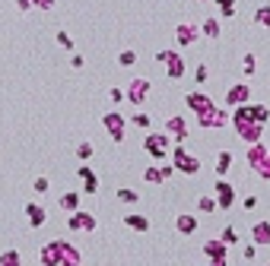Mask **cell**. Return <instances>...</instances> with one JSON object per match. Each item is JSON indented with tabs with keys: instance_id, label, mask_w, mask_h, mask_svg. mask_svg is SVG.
Returning a JSON list of instances; mask_svg holds the SVG:
<instances>
[{
	"instance_id": "6da1fadb",
	"label": "cell",
	"mask_w": 270,
	"mask_h": 266,
	"mask_svg": "<svg viewBox=\"0 0 270 266\" xmlns=\"http://www.w3.org/2000/svg\"><path fill=\"white\" fill-rule=\"evenodd\" d=\"M39 260H42L45 266H74V263H83V254H80L70 241H48V244L42 247Z\"/></svg>"
},
{
	"instance_id": "7a4b0ae2",
	"label": "cell",
	"mask_w": 270,
	"mask_h": 266,
	"mask_svg": "<svg viewBox=\"0 0 270 266\" xmlns=\"http://www.w3.org/2000/svg\"><path fill=\"white\" fill-rule=\"evenodd\" d=\"M172 165H175V171H182V175H188V178L201 175V159L191 156V152L185 149V143H175V149H172Z\"/></svg>"
},
{
	"instance_id": "3957f363",
	"label": "cell",
	"mask_w": 270,
	"mask_h": 266,
	"mask_svg": "<svg viewBox=\"0 0 270 266\" xmlns=\"http://www.w3.org/2000/svg\"><path fill=\"white\" fill-rule=\"evenodd\" d=\"M229 121H232V124H236V121H258V124L267 127L270 108H267V105H251V102H245V105H236V108H232V118H229Z\"/></svg>"
},
{
	"instance_id": "277c9868",
	"label": "cell",
	"mask_w": 270,
	"mask_h": 266,
	"mask_svg": "<svg viewBox=\"0 0 270 266\" xmlns=\"http://www.w3.org/2000/svg\"><path fill=\"white\" fill-rule=\"evenodd\" d=\"M102 127H105L108 137H112V143H124V137H128V118L118 114V111L102 114Z\"/></svg>"
},
{
	"instance_id": "5b68a950",
	"label": "cell",
	"mask_w": 270,
	"mask_h": 266,
	"mask_svg": "<svg viewBox=\"0 0 270 266\" xmlns=\"http://www.w3.org/2000/svg\"><path fill=\"white\" fill-rule=\"evenodd\" d=\"M169 143H172V137L166 130L162 133H147V137H143V149H147L153 159H166L169 156Z\"/></svg>"
},
{
	"instance_id": "8992f818",
	"label": "cell",
	"mask_w": 270,
	"mask_h": 266,
	"mask_svg": "<svg viewBox=\"0 0 270 266\" xmlns=\"http://www.w3.org/2000/svg\"><path fill=\"white\" fill-rule=\"evenodd\" d=\"M156 61L159 64H166V73H169V80H182L185 76V61H182V54L178 51H156Z\"/></svg>"
},
{
	"instance_id": "52a82bcc",
	"label": "cell",
	"mask_w": 270,
	"mask_h": 266,
	"mask_svg": "<svg viewBox=\"0 0 270 266\" xmlns=\"http://www.w3.org/2000/svg\"><path fill=\"white\" fill-rule=\"evenodd\" d=\"M124 99H128L131 105H143V102H147L150 99V80H143V76H137V80H131V86L128 89H124Z\"/></svg>"
},
{
	"instance_id": "ba28073f",
	"label": "cell",
	"mask_w": 270,
	"mask_h": 266,
	"mask_svg": "<svg viewBox=\"0 0 270 266\" xmlns=\"http://www.w3.org/2000/svg\"><path fill=\"white\" fill-rule=\"evenodd\" d=\"M213 190H216V206H220V213H229V209L236 206V187H232L226 178H220Z\"/></svg>"
},
{
	"instance_id": "9c48e42d",
	"label": "cell",
	"mask_w": 270,
	"mask_h": 266,
	"mask_svg": "<svg viewBox=\"0 0 270 266\" xmlns=\"http://www.w3.org/2000/svg\"><path fill=\"white\" fill-rule=\"evenodd\" d=\"M185 105H188L194 114H207V111H213V108H216V102L210 99V95H207L204 89H194V92H188V95H185Z\"/></svg>"
},
{
	"instance_id": "30bf717a",
	"label": "cell",
	"mask_w": 270,
	"mask_h": 266,
	"mask_svg": "<svg viewBox=\"0 0 270 266\" xmlns=\"http://www.w3.org/2000/svg\"><path fill=\"white\" fill-rule=\"evenodd\" d=\"M232 130H236L245 143L264 140V124H258V121H236V124H232Z\"/></svg>"
},
{
	"instance_id": "8fae6325",
	"label": "cell",
	"mask_w": 270,
	"mask_h": 266,
	"mask_svg": "<svg viewBox=\"0 0 270 266\" xmlns=\"http://www.w3.org/2000/svg\"><path fill=\"white\" fill-rule=\"evenodd\" d=\"M204 257L216 266H226L229 263V244L226 241H207L204 244Z\"/></svg>"
},
{
	"instance_id": "7c38bea8",
	"label": "cell",
	"mask_w": 270,
	"mask_h": 266,
	"mask_svg": "<svg viewBox=\"0 0 270 266\" xmlns=\"http://www.w3.org/2000/svg\"><path fill=\"white\" fill-rule=\"evenodd\" d=\"M70 232H96V216L93 213H83V209H74L67 219Z\"/></svg>"
},
{
	"instance_id": "4fadbf2b",
	"label": "cell",
	"mask_w": 270,
	"mask_h": 266,
	"mask_svg": "<svg viewBox=\"0 0 270 266\" xmlns=\"http://www.w3.org/2000/svg\"><path fill=\"white\" fill-rule=\"evenodd\" d=\"M166 133H169V137H172L175 143H185L191 130H188V121L182 118V114H172V118L166 121Z\"/></svg>"
},
{
	"instance_id": "5bb4252c",
	"label": "cell",
	"mask_w": 270,
	"mask_h": 266,
	"mask_svg": "<svg viewBox=\"0 0 270 266\" xmlns=\"http://www.w3.org/2000/svg\"><path fill=\"white\" fill-rule=\"evenodd\" d=\"M197 38H201V26H197V23H182V26H178V29H175V42H178V45H182V48H188V45H194V42H197Z\"/></svg>"
},
{
	"instance_id": "9a60e30c",
	"label": "cell",
	"mask_w": 270,
	"mask_h": 266,
	"mask_svg": "<svg viewBox=\"0 0 270 266\" xmlns=\"http://www.w3.org/2000/svg\"><path fill=\"white\" fill-rule=\"evenodd\" d=\"M245 159H248L251 171H258V168H261V165L267 162V143H261V140L248 143V152H245Z\"/></svg>"
},
{
	"instance_id": "2e32d148",
	"label": "cell",
	"mask_w": 270,
	"mask_h": 266,
	"mask_svg": "<svg viewBox=\"0 0 270 266\" xmlns=\"http://www.w3.org/2000/svg\"><path fill=\"white\" fill-rule=\"evenodd\" d=\"M197 124H201V127H213V130H220V127H226V124H229V114H226L223 108H213V111H207V114H197Z\"/></svg>"
},
{
	"instance_id": "e0dca14e",
	"label": "cell",
	"mask_w": 270,
	"mask_h": 266,
	"mask_svg": "<svg viewBox=\"0 0 270 266\" xmlns=\"http://www.w3.org/2000/svg\"><path fill=\"white\" fill-rule=\"evenodd\" d=\"M226 102L236 108V105H245V102H251V86L248 83H236L229 92H226Z\"/></svg>"
},
{
	"instance_id": "ac0fdd59",
	"label": "cell",
	"mask_w": 270,
	"mask_h": 266,
	"mask_svg": "<svg viewBox=\"0 0 270 266\" xmlns=\"http://www.w3.org/2000/svg\"><path fill=\"white\" fill-rule=\"evenodd\" d=\"M77 175H80V181H83V190H80V194H89V197L99 194V178L93 175V168H89V165H80Z\"/></svg>"
},
{
	"instance_id": "d6986e66",
	"label": "cell",
	"mask_w": 270,
	"mask_h": 266,
	"mask_svg": "<svg viewBox=\"0 0 270 266\" xmlns=\"http://www.w3.org/2000/svg\"><path fill=\"white\" fill-rule=\"evenodd\" d=\"M251 238H255L258 247H267L270 244V222L267 219H258L255 225H251Z\"/></svg>"
},
{
	"instance_id": "ffe728a7",
	"label": "cell",
	"mask_w": 270,
	"mask_h": 266,
	"mask_svg": "<svg viewBox=\"0 0 270 266\" xmlns=\"http://www.w3.org/2000/svg\"><path fill=\"white\" fill-rule=\"evenodd\" d=\"M201 35L207 38V42H216V38L223 35V26H220V19H216V16H207L204 23H201Z\"/></svg>"
},
{
	"instance_id": "44dd1931",
	"label": "cell",
	"mask_w": 270,
	"mask_h": 266,
	"mask_svg": "<svg viewBox=\"0 0 270 266\" xmlns=\"http://www.w3.org/2000/svg\"><path fill=\"white\" fill-rule=\"evenodd\" d=\"M26 219H29V228H42V225H45V219H48L45 206H39V203H29V206H26Z\"/></svg>"
},
{
	"instance_id": "7402d4cb",
	"label": "cell",
	"mask_w": 270,
	"mask_h": 266,
	"mask_svg": "<svg viewBox=\"0 0 270 266\" xmlns=\"http://www.w3.org/2000/svg\"><path fill=\"white\" fill-rule=\"evenodd\" d=\"M175 232H182V235H194L197 232V216H175Z\"/></svg>"
},
{
	"instance_id": "603a6c76",
	"label": "cell",
	"mask_w": 270,
	"mask_h": 266,
	"mask_svg": "<svg viewBox=\"0 0 270 266\" xmlns=\"http://www.w3.org/2000/svg\"><path fill=\"white\" fill-rule=\"evenodd\" d=\"M58 206L64 209V213H74V209H80V190H67V194L58 200Z\"/></svg>"
},
{
	"instance_id": "cb8c5ba5",
	"label": "cell",
	"mask_w": 270,
	"mask_h": 266,
	"mask_svg": "<svg viewBox=\"0 0 270 266\" xmlns=\"http://www.w3.org/2000/svg\"><path fill=\"white\" fill-rule=\"evenodd\" d=\"M229 171H232V152H229V149H223L220 156H216V175L226 178Z\"/></svg>"
},
{
	"instance_id": "d4e9b609",
	"label": "cell",
	"mask_w": 270,
	"mask_h": 266,
	"mask_svg": "<svg viewBox=\"0 0 270 266\" xmlns=\"http://www.w3.org/2000/svg\"><path fill=\"white\" fill-rule=\"evenodd\" d=\"M124 225L134 232H150V219L147 216H124Z\"/></svg>"
},
{
	"instance_id": "484cf974",
	"label": "cell",
	"mask_w": 270,
	"mask_h": 266,
	"mask_svg": "<svg viewBox=\"0 0 270 266\" xmlns=\"http://www.w3.org/2000/svg\"><path fill=\"white\" fill-rule=\"evenodd\" d=\"M197 209L210 216V213H216L220 206H216V197H207V194H204V197H197Z\"/></svg>"
},
{
	"instance_id": "4316f807",
	"label": "cell",
	"mask_w": 270,
	"mask_h": 266,
	"mask_svg": "<svg viewBox=\"0 0 270 266\" xmlns=\"http://www.w3.org/2000/svg\"><path fill=\"white\" fill-rule=\"evenodd\" d=\"M242 70H245V76H255V73H258V57L251 54V51L242 57Z\"/></svg>"
},
{
	"instance_id": "83f0119b",
	"label": "cell",
	"mask_w": 270,
	"mask_h": 266,
	"mask_svg": "<svg viewBox=\"0 0 270 266\" xmlns=\"http://www.w3.org/2000/svg\"><path fill=\"white\" fill-rule=\"evenodd\" d=\"M128 124H134V127H140V130H150V127H153V118H150V114H131Z\"/></svg>"
},
{
	"instance_id": "f1b7e54d",
	"label": "cell",
	"mask_w": 270,
	"mask_h": 266,
	"mask_svg": "<svg viewBox=\"0 0 270 266\" xmlns=\"http://www.w3.org/2000/svg\"><path fill=\"white\" fill-rule=\"evenodd\" d=\"M255 26H264V29H270V4L258 7V13H255Z\"/></svg>"
},
{
	"instance_id": "f546056e",
	"label": "cell",
	"mask_w": 270,
	"mask_h": 266,
	"mask_svg": "<svg viewBox=\"0 0 270 266\" xmlns=\"http://www.w3.org/2000/svg\"><path fill=\"white\" fill-rule=\"evenodd\" d=\"M143 181H147V184H162V181H166V178H162V168L150 165L147 171H143Z\"/></svg>"
},
{
	"instance_id": "4dcf8cb0",
	"label": "cell",
	"mask_w": 270,
	"mask_h": 266,
	"mask_svg": "<svg viewBox=\"0 0 270 266\" xmlns=\"http://www.w3.org/2000/svg\"><path fill=\"white\" fill-rule=\"evenodd\" d=\"M20 263H23L20 251H4L0 254V266H20Z\"/></svg>"
},
{
	"instance_id": "1f68e13d",
	"label": "cell",
	"mask_w": 270,
	"mask_h": 266,
	"mask_svg": "<svg viewBox=\"0 0 270 266\" xmlns=\"http://www.w3.org/2000/svg\"><path fill=\"white\" fill-rule=\"evenodd\" d=\"M32 190H35V194H39V197H45V194H48V190H51V181H48L45 175H39V178H35V181H32Z\"/></svg>"
},
{
	"instance_id": "d6a6232c",
	"label": "cell",
	"mask_w": 270,
	"mask_h": 266,
	"mask_svg": "<svg viewBox=\"0 0 270 266\" xmlns=\"http://www.w3.org/2000/svg\"><path fill=\"white\" fill-rule=\"evenodd\" d=\"M216 7H220V16H226V19L236 16V0H216Z\"/></svg>"
},
{
	"instance_id": "836d02e7",
	"label": "cell",
	"mask_w": 270,
	"mask_h": 266,
	"mask_svg": "<svg viewBox=\"0 0 270 266\" xmlns=\"http://www.w3.org/2000/svg\"><path fill=\"white\" fill-rule=\"evenodd\" d=\"M93 152H96L93 143H86V140H83V143L77 146V159H80V162H89V159H93Z\"/></svg>"
},
{
	"instance_id": "e575fe53",
	"label": "cell",
	"mask_w": 270,
	"mask_h": 266,
	"mask_svg": "<svg viewBox=\"0 0 270 266\" xmlns=\"http://www.w3.org/2000/svg\"><path fill=\"white\" fill-rule=\"evenodd\" d=\"M137 64V51H121L118 54V67H134Z\"/></svg>"
},
{
	"instance_id": "d590c367",
	"label": "cell",
	"mask_w": 270,
	"mask_h": 266,
	"mask_svg": "<svg viewBox=\"0 0 270 266\" xmlns=\"http://www.w3.org/2000/svg\"><path fill=\"white\" fill-rule=\"evenodd\" d=\"M118 200H121V203H137V200H140V194H137V190L121 187V190H118Z\"/></svg>"
},
{
	"instance_id": "8d00e7d4",
	"label": "cell",
	"mask_w": 270,
	"mask_h": 266,
	"mask_svg": "<svg viewBox=\"0 0 270 266\" xmlns=\"http://www.w3.org/2000/svg\"><path fill=\"white\" fill-rule=\"evenodd\" d=\"M220 241H226L229 247H236V244H239V232H236V228H223V235H220Z\"/></svg>"
},
{
	"instance_id": "74e56055",
	"label": "cell",
	"mask_w": 270,
	"mask_h": 266,
	"mask_svg": "<svg viewBox=\"0 0 270 266\" xmlns=\"http://www.w3.org/2000/svg\"><path fill=\"white\" fill-rule=\"evenodd\" d=\"M207 80H210V70H207V64H201V67L194 70V83H197V86H204Z\"/></svg>"
},
{
	"instance_id": "f35d334b",
	"label": "cell",
	"mask_w": 270,
	"mask_h": 266,
	"mask_svg": "<svg viewBox=\"0 0 270 266\" xmlns=\"http://www.w3.org/2000/svg\"><path fill=\"white\" fill-rule=\"evenodd\" d=\"M108 99H112L115 105H121V102H124V89H121V86H115V89H108Z\"/></svg>"
},
{
	"instance_id": "ab89813d",
	"label": "cell",
	"mask_w": 270,
	"mask_h": 266,
	"mask_svg": "<svg viewBox=\"0 0 270 266\" xmlns=\"http://www.w3.org/2000/svg\"><path fill=\"white\" fill-rule=\"evenodd\" d=\"M258 175H261L264 181H270V146H267V162H264L261 168H258Z\"/></svg>"
},
{
	"instance_id": "60d3db41",
	"label": "cell",
	"mask_w": 270,
	"mask_h": 266,
	"mask_svg": "<svg viewBox=\"0 0 270 266\" xmlns=\"http://www.w3.org/2000/svg\"><path fill=\"white\" fill-rule=\"evenodd\" d=\"M32 7L39 10V13H45V10H51V7H54V0H32Z\"/></svg>"
},
{
	"instance_id": "b9f144b4",
	"label": "cell",
	"mask_w": 270,
	"mask_h": 266,
	"mask_svg": "<svg viewBox=\"0 0 270 266\" xmlns=\"http://www.w3.org/2000/svg\"><path fill=\"white\" fill-rule=\"evenodd\" d=\"M255 257H258V244H248L242 251V260H255Z\"/></svg>"
},
{
	"instance_id": "7bdbcfd3",
	"label": "cell",
	"mask_w": 270,
	"mask_h": 266,
	"mask_svg": "<svg viewBox=\"0 0 270 266\" xmlns=\"http://www.w3.org/2000/svg\"><path fill=\"white\" fill-rule=\"evenodd\" d=\"M58 45L61 48H74V38H70L67 32H58Z\"/></svg>"
},
{
	"instance_id": "ee69618b",
	"label": "cell",
	"mask_w": 270,
	"mask_h": 266,
	"mask_svg": "<svg viewBox=\"0 0 270 266\" xmlns=\"http://www.w3.org/2000/svg\"><path fill=\"white\" fill-rule=\"evenodd\" d=\"M258 203H261V200H258L255 194H251V197H245V200H242V206L248 209V213H251V209H258Z\"/></svg>"
},
{
	"instance_id": "f6af8a7d",
	"label": "cell",
	"mask_w": 270,
	"mask_h": 266,
	"mask_svg": "<svg viewBox=\"0 0 270 266\" xmlns=\"http://www.w3.org/2000/svg\"><path fill=\"white\" fill-rule=\"evenodd\" d=\"M16 10H20V13H29V10H32V0H16Z\"/></svg>"
},
{
	"instance_id": "bcb514c9",
	"label": "cell",
	"mask_w": 270,
	"mask_h": 266,
	"mask_svg": "<svg viewBox=\"0 0 270 266\" xmlns=\"http://www.w3.org/2000/svg\"><path fill=\"white\" fill-rule=\"evenodd\" d=\"M172 175H175V165H162V178H166V181H169Z\"/></svg>"
},
{
	"instance_id": "7dc6e473",
	"label": "cell",
	"mask_w": 270,
	"mask_h": 266,
	"mask_svg": "<svg viewBox=\"0 0 270 266\" xmlns=\"http://www.w3.org/2000/svg\"><path fill=\"white\" fill-rule=\"evenodd\" d=\"M70 64H74L77 70H83V64H86V61H83V54H74V61H70Z\"/></svg>"
}]
</instances>
